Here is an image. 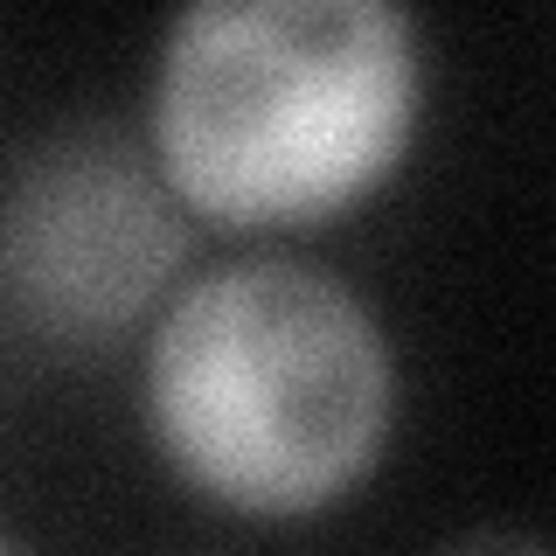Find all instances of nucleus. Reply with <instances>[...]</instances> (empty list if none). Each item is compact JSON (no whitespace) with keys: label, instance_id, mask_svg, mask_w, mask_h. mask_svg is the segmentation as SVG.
I'll use <instances>...</instances> for the list:
<instances>
[{"label":"nucleus","instance_id":"f257e3e1","mask_svg":"<svg viewBox=\"0 0 556 556\" xmlns=\"http://www.w3.org/2000/svg\"><path fill=\"white\" fill-rule=\"evenodd\" d=\"M425 104L390 0H202L147 70V147L188 216L313 230L404 167Z\"/></svg>","mask_w":556,"mask_h":556},{"label":"nucleus","instance_id":"f03ea898","mask_svg":"<svg viewBox=\"0 0 556 556\" xmlns=\"http://www.w3.org/2000/svg\"><path fill=\"white\" fill-rule=\"evenodd\" d=\"M139 425L208 508L306 521L376 473L396 425V348L327 265L230 257L147 327Z\"/></svg>","mask_w":556,"mask_h":556},{"label":"nucleus","instance_id":"7ed1b4c3","mask_svg":"<svg viewBox=\"0 0 556 556\" xmlns=\"http://www.w3.org/2000/svg\"><path fill=\"white\" fill-rule=\"evenodd\" d=\"M188 265V202L147 139L56 126L14 161L0 223L8 320L49 355H104ZM161 320V313H153Z\"/></svg>","mask_w":556,"mask_h":556},{"label":"nucleus","instance_id":"20e7f679","mask_svg":"<svg viewBox=\"0 0 556 556\" xmlns=\"http://www.w3.org/2000/svg\"><path fill=\"white\" fill-rule=\"evenodd\" d=\"M431 556H556V543L543 535H521V529H473V535H452Z\"/></svg>","mask_w":556,"mask_h":556},{"label":"nucleus","instance_id":"39448f33","mask_svg":"<svg viewBox=\"0 0 556 556\" xmlns=\"http://www.w3.org/2000/svg\"><path fill=\"white\" fill-rule=\"evenodd\" d=\"M0 556H28V549H22V543H8V549H0Z\"/></svg>","mask_w":556,"mask_h":556}]
</instances>
